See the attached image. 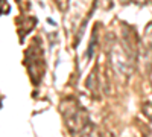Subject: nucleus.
Here are the masks:
<instances>
[{
  "mask_svg": "<svg viewBox=\"0 0 152 137\" xmlns=\"http://www.w3.org/2000/svg\"><path fill=\"white\" fill-rule=\"evenodd\" d=\"M62 114H64L66 125L70 133H81L82 128L88 123V116L85 113V110L75 102L73 99H69L67 102H62Z\"/></svg>",
  "mask_w": 152,
  "mask_h": 137,
  "instance_id": "1",
  "label": "nucleus"
},
{
  "mask_svg": "<svg viewBox=\"0 0 152 137\" xmlns=\"http://www.w3.org/2000/svg\"><path fill=\"white\" fill-rule=\"evenodd\" d=\"M79 137H100V133H99V130L94 123L88 122L82 128V131L79 133Z\"/></svg>",
  "mask_w": 152,
  "mask_h": 137,
  "instance_id": "2",
  "label": "nucleus"
},
{
  "mask_svg": "<svg viewBox=\"0 0 152 137\" xmlns=\"http://www.w3.org/2000/svg\"><path fill=\"white\" fill-rule=\"evenodd\" d=\"M87 87L90 89L93 93L97 92V78H96V72H93L90 76H88V81H87Z\"/></svg>",
  "mask_w": 152,
  "mask_h": 137,
  "instance_id": "3",
  "label": "nucleus"
},
{
  "mask_svg": "<svg viewBox=\"0 0 152 137\" xmlns=\"http://www.w3.org/2000/svg\"><path fill=\"white\" fill-rule=\"evenodd\" d=\"M142 113H143V116H145L148 120L152 122V102H145V104L142 105Z\"/></svg>",
  "mask_w": 152,
  "mask_h": 137,
  "instance_id": "4",
  "label": "nucleus"
},
{
  "mask_svg": "<svg viewBox=\"0 0 152 137\" xmlns=\"http://www.w3.org/2000/svg\"><path fill=\"white\" fill-rule=\"evenodd\" d=\"M151 87H152V69H151Z\"/></svg>",
  "mask_w": 152,
  "mask_h": 137,
  "instance_id": "5",
  "label": "nucleus"
}]
</instances>
